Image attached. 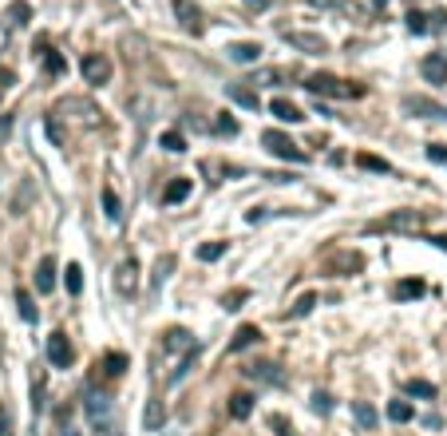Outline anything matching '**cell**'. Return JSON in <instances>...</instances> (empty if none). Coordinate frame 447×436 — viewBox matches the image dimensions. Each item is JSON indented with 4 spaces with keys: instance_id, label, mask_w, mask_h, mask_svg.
Returning <instances> with one entry per match:
<instances>
[{
    "instance_id": "19",
    "label": "cell",
    "mask_w": 447,
    "mask_h": 436,
    "mask_svg": "<svg viewBox=\"0 0 447 436\" xmlns=\"http://www.w3.org/2000/svg\"><path fill=\"white\" fill-rule=\"evenodd\" d=\"M249 413H254V396L249 393H234L230 396V416H238L242 420V416H249Z\"/></svg>"
},
{
    "instance_id": "35",
    "label": "cell",
    "mask_w": 447,
    "mask_h": 436,
    "mask_svg": "<svg viewBox=\"0 0 447 436\" xmlns=\"http://www.w3.org/2000/svg\"><path fill=\"white\" fill-rule=\"evenodd\" d=\"M357 420H360L364 428H372V425H376V413H372L368 405H357Z\"/></svg>"
},
{
    "instance_id": "15",
    "label": "cell",
    "mask_w": 447,
    "mask_h": 436,
    "mask_svg": "<svg viewBox=\"0 0 447 436\" xmlns=\"http://www.w3.org/2000/svg\"><path fill=\"white\" fill-rule=\"evenodd\" d=\"M190 191H194V183H190V179H174V183H170L167 191H162V203L174 206V203H182V199H186Z\"/></svg>"
},
{
    "instance_id": "39",
    "label": "cell",
    "mask_w": 447,
    "mask_h": 436,
    "mask_svg": "<svg viewBox=\"0 0 447 436\" xmlns=\"http://www.w3.org/2000/svg\"><path fill=\"white\" fill-rule=\"evenodd\" d=\"M0 436H12V416L0 408Z\"/></svg>"
},
{
    "instance_id": "31",
    "label": "cell",
    "mask_w": 447,
    "mask_h": 436,
    "mask_svg": "<svg viewBox=\"0 0 447 436\" xmlns=\"http://www.w3.org/2000/svg\"><path fill=\"white\" fill-rule=\"evenodd\" d=\"M44 68H48V76H60V71H64V60H60V56H56L52 48H44Z\"/></svg>"
},
{
    "instance_id": "26",
    "label": "cell",
    "mask_w": 447,
    "mask_h": 436,
    "mask_svg": "<svg viewBox=\"0 0 447 436\" xmlns=\"http://www.w3.org/2000/svg\"><path fill=\"white\" fill-rule=\"evenodd\" d=\"M123 369H127V357H123V353H111L107 361H103V373H107V377H119Z\"/></svg>"
},
{
    "instance_id": "14",
    "label": "cell",
    "mask_w": 447,
    "mask_h": 436,
    "mask_svg": "<svg viewBox=\"0 0 447 436\" xmlns=\"http://www.w3.org/2000/svg\"><path fill=\"white\" fill-rule=\"evenodd\" d=\"M230 60L234 64H254V60H261V44H234V48H230Z\"/></svg>"
},
{
    "instance_id": "38",
    "label": "cell",
    "mask_w": 447,
    "mask_h": 436,
    "mask_svg": "<svg viewBox=\"0 0 447 436\" xmlns=\"http://www.w3.org/2000/svg\"><path fill=\"white\" fill-rule=\"evenodd\" d=\"M238 302H246V290H234L230 297H222V305H226V310H238Z\"/></svg>"
},
{
    "instance_id": "30",
    "label": "cell",
    "mask_w": 447,
    "mask_h": 436,
    "mask_svg": "<svg viewBox=\"0 0 447 436\" xmlns=\"http://www.w3.org/2000/svg\"><path fill=\"white\" fill-rule=\"evenodd\" d=\"M357 163L364 167V171H380V175H388V171H392V167H388L384 159H372V155H357Z\"/></svg>"
},
{
    "instance_id": "4",
    "label": "cell",
    "mask_w": 447,
    "mask_h": 436,
    "mask_svg": "<svg viewBox=\"0 0 447 436\" xmlns=\"http://www.w3.org/2000/svg\"><path fill=\"white\" fill-rule=\"evenodd\" d=\"M427 226V214L419 211H396V214H388L384 223H380V230H396V234H416Z\"/></svg>"
},
{
    "instance_id": "23",
    "label": "cell",
    "mask_w": 447,
    "mask_h": 436,
    "mask_svg": "<svg viewBox=\"0 0 447 436\" xmlns=\"http://www.w3.org/2000/svg\"><path fill=\"white\" fill-rule=\"evenodd\" d=\"M64 282H68V294H80V290H83V270H80L76 262H71V266H68V274H64Z\"/></svg>"
},
{
    "instance_id": "27",
    "label": "cell",
    "mask_w": 447,
    "mask_h": 436,
    "mask_svg": "<svg viewBox=\"0 0 447 436\" xmlns=\"http://www.w3.org/2000/svg\"><path fill=\"white\" fill-rule=\"evenodd\" d=\"M226 254V242H206V246H198V258L202 262H214V258H222Z\"/></svg>"
},
{
    "instance_id": "28",
    "label": "cell",
    "mask_w": 447,
    "mask_h": 436,
    "mask_svg": "<svg viewBox=\"0 0 447 436\" xmlns=\"http://www.w3.org/2000/svg\"><path fill=\"white\" fill-rule=\"evenodd\" d=\"M162 416H167V408H162V401H150L147 405V428H159Z\"/></svg>"
},
{
    "instance_id": "22",
    "label": "cell",
    "mask_w": 447,
    "mask_h": 436,
    "mask_svg": "<svg viewBox=\"0 0 447 436\" xmlns=\"http://www.w3.org/2000/svg\"><path fill=\"white\" fill-rule=\"evenodd\" d=\"M388 416H392V420H396V425H404V420H412V405H407V401H392V405H388Z\"/></svg>"
},
{
    "instance_id": "6",
    "label": "cell",
    "mask_w": 447,
    "mask_h": 436,
    "mask_svg": "<svg viewBox=\"0 0 447 436\" xmlns=\"http://www.w3.org/2000/svg\"><path fill=\"white\" fill-rule=\"evenodd\" d=\"M80 71H83V80L88 83H107L111 80V60L103 56V52H91V56H83Z\"/></svg>"
},
{
    "instance_id": "8",
    "label": "cell",
    "mask_w": 447,
    "mask_h": 436,
    "mask_svg": "<svg viewBox=\"0 0 447 436\" xmlns=\"http://www.w3.org/2000/svg\"><path fill=\"white\" fill-rule=\"evenodd\" d=\"M419 71H424L427 83H447V52H431V56H424Z\"/></svg>"
},
{
    "instance_id": "40",
    "label": "cell",
    "mask_w": 447,
    "mask_h": 436,
    "mask_svg": "<svg viewBox=\"0 0 447 436\" xmlns=\"http://www.w3.org/2000/svg\"><path fill=\"white\" fill-rule=\"evenodd\" d=\"M234 100L249 103V107H258V95H249V92H242V88H234Z\"/></svg>"
},
{
    "instance_id": "36",
    "label": "cell",
    "mask_w": 447,
    "mask_h": 436,
    "mask_svg": "<svg viewBox=\"0 0 447 436\" xmlns=\"http://www.w3.org/2000/svg\"><path fill=\"white\" fill-rule=\"evenodd\" d=\"M407 28H412V32H427V28H431V24H427V16H419V12H412V16H407Z\"/></svg>"
},
{
    "instance_id": "11",
    "label": "cell",
    "mask_w": 447,
    "mask_h": 436,
    "mask_svg": "<svg viewBox=\"0 0 447 436\" xmlns=\"http://www.w3.org/2000/svg\"><path fill=\"white\" fill-rule=\"evenodd\" d=\"M36 290L40 294L56 290V258H40V266H36Z\"/></svg>"
},
{
    "instance_id": "10",
    "label": "cell",
    "mask_w": 447,
    "mask_h": 436,
    "mask_svg": "<svg viewBox=\"0 0 447 436\" xmlns=\"http://www.w3.org/2000/svg\"><path fill=\"white\" fill-rule=\"evenodd\" d=\"M258 341H261L258 325H242L238 334H234V341L226 345V353H242V349H249V345H258Z\"/></svg>"
},
{
    "instance_id": "1",
    "label": "cell",
    "mask_w": 447,
    "mask_h": 436,
    "mask_svg": "<svg viewBox=\"0 0 447 436\" xmlns=\"http://www.w3.org/2000/svg\"><path fill=\"white\" fill-rule=\"evenodd\" d=\"M305 88L313 95H333V100H357V95H364V88L360 83H345V80H337V76H309L305 80Z\"/></svg>"
},
{
    "instance_id": "3",
    "label": "cell",
    "mask_w": 447,
    "mask_h": 436,
    "mask_svg": "<svg viewBox=\"0 0 447 436\" xmlns=\"http://www.w3.org/2000/svg\"><path fill=\"white\" fill-rule=\"evenodd\" d=\"M261 143H266L278 159H289V163H305L309 159L305 147H297V143L289 139V135H281V131H266V135H261Z\"/></svg>"
},
{
    "instance_id": "9",
    "label": "cell",
    "mask_w": 447,
    "mask_h": 436,
    "mask_svg": "<svg viewBox=\"0 0 447 436\" xmlns=\"http://www.w3.org/2000/svg\"><path fill=\"white\" fill-rule=\"evenodd\" d=\"M174 12H179V24H182V28L198 36V32H202V12L194 8V4H186V0H174Z\"/></svg>"
},
{
    "instance_id": "21",
    "label": "cell",
    "mask_w": 447,
    "mask_h": 436,
    "mask_svg": "<svg viewBox=\"0 0 447 436\" xmlns=\"http://www.w3.org/2000/svg\"><path fill=\"white\" fill-rule=\"evenodd\" d=\"M404 107L407 112H419V115H427V119H436V115H443L436 107V103H427V100H404Z\"/></svg>"
},
{
    "instance_id": "44",
    "label": "cell",
    "mask_w": 447,
    "mask_h": 436,
    "mask_svg": "<svg viewBox=\"0 0 447 436\" xmlns=\"http://www.w3.org/2000/svg\"><path fill=\"white\" fill-rule=\"evenodd\" d=\"M64 436H76V432H64Z\"/></svg>"
},
{
    "instance_id": "25",
    "label": "cell",
    "mask_w": 447,
    "mask_h": 436,
    "mask_svg": "<svg viewBox=\"0 0 447 436\" xmlns=\"http://www.w3.org/2000/svg\"><path fill=\"white\" fill-rule=\"evenodd\" d=\"M162 147H167L170 155H182V151H186V139H182L179 131H167V135H162Z\"/></svg>"
},
{
    "instance_id": "43",
    "label": "cell",
    "mask_w": 447,
    "mask_h": 436,
    "mask_svg": "<svg viewBox=\"0 0 447 436\" xmlns=\"http://www.w3.org/2000/svg\"><path fill=\"white\" fill-rule=\"evenodd\" d=\"M431 242H436V246H439V250H447V238H431Z\"/></svg>"
},
{
    "instance_id": "33",
    "label": "cell",
    "mask_w": 447,
    "mask_h": 436,
    "mask_svg": "<svg viewBox=\"0 0 447 436\" xmlns=\"http://www.w3.org/2000/svg\"><path fill=\"white\" fill-rule=\"evenodd\" d=\"M407 393L412 396H436V385H427V381H407Z\"/></svg>"
},
{
    "instance_id": "7",
    "label": "cell",
    "mask_w": 447,
    "mask_h": 436,
    "mask_svg": "<svg viewBox=\"0 0 447 436\" xmlns=\"http://www.w3.org/2000/svg\"><path fill=\"white\" fill-rule=\"evenodd\" d=\"M48 361H52L56 369H68L71 361H76V349H71L68 334H52V337H48Z\"/></svg>"
},
{
    "instance_id": "29",
    "label": "cell",
    "mask_w": 447,
    "mask_h": 436,
    "mask_svg": "<svg viewBox=\"0 0 447 436\" xmlns=\"http://www.w3.org/2000/svg\"><path fill=\"white\" fill-rule=\"evenodd\" d=\"M103 211H107V218H119V199H115V191L111 187H103Z\"/></svg>"
},
{
    "instance_id": "41",
    "label": "cell",
    "mask_w": 447,
    "mask_h": 436,
    "mask_svg": "<svg viewBox=\"0 0 447 436\" xmlns=\"http://www.w3.org/2000/svg\"><path fill=\"white\" fill-rule=\"evenodd\" d=\"M218 131H226V135H234V131H238V123H234V119H222V123H218Z\"/></svg>"
},
{
    "instance_id": "16",
    "label": "cell",
    "mask_w": 447,
    "mask_h": 436,
    "mask_svg": "<svg viewBox=\"0 0 447 436\" xmlns=\"http://www.w3.org/2000/svg\"><path fill=\"white\" fill-rule=\"evenodd\" d=\"M285 40L297 44V48H305V52H325V48H328L321 36H309V32H285Z\"/></svg>"
},
{
    "instance_id": "5",
    "label": "cell",
    "mask_w": 447,
    "mask_h": 436,
    "mask_svg": "<svg viewBox=\"0 0 447 436\" xmlns=\"http://www.w3.org/2000/svg\"><path fill=\"white\" fill-rule=\"evenodd\" d=\"M115 290H119L123 297H135V290H139V262H135V258H123V262L115 266Z\"/></svg>"
},
{
    "instance_id": "17",
    "label": "cell",
    "mask_w": 447,
    "mask_h": 436,
    "mask_svg": "<svg viewBox=\"0 0 447 436\" xmlns=\"http://www.w3.org/2000/svg\"><path fill=\"white\" fill-rule=\"evenodd\" d=\"M424 294V282H416V278H407V282H396V290H392V297L396 302H412V297Z\"/></svg>"
},
{
    "instance_id": "37",
    "label": "cell",
    "mask_w": 447,
    "mask_h": 436,
    "mask_svg": "<svg viewBox=\"0 0 447 436\" xmlns=\"http://www.w3.org/2000/svg\"><path fill=\"white\" fill-rule=\"evenodd\" d=\"M427 159L431 163H447V147L443 143H431V147H427Z\"/></svg>"
},
{
    "instance_id": "13",
    "label": "cell",
    "mask_w": 447,
    "mask_h": 436,
    "mask_svg": "<svg viewBox=\"0 0 447 436\" xmlns=\"http://www.w3.org/2000/svg\"><path fill=\"white\" fill-rule=\"evenodd\" d=\"M269 112L278 115L281 123H301V119H305L301 107H297V103H289V100H273V103H269Z\"/></svg>"
},
{
    "instance_id": "18",
    "label": "cell",
    "mask_w": 447,
    "mask_h": 436,
    "mask_svg": "<svg viewBox=\"0 0 447 436\" xmlns=\"http://www.w3.org/2000/svg\"><path fill=\"white\" fill-rule=\"evenodd\" d=\"M246 377H249V381H269V385H281L278 365H249V369H246Z\"/></svg>"
},
{
    "instance_id": "42",
    "label": "cell",
    "mask_w": 447,
    "mask_h": 436,
    "mask_svg": "<svg viewBox=\"0 0 447 436\" xmlns=\"http://www.w3.org/2000/svg\"><path fill=\"white\" fill-rule=\"evenodd\" d=\"M313 405H317V413H328V396L317 393V396H313Z\"/></svg>"
},
{
    "instance_id": "20",
    "label": "cell",
    "mask_w": 447,
    "mask_h": 436,
    "mask_svg": "<svg viewBox=\"0 0 447 436\" xmlns=\"http://www.w3.org/2000/svg\"><path fill=\"white\" fill-rule=\"evenodd\" d=\"M28 16H32V8L24 4V0L8 4V24H12V28H24V24H28Z\"/></svg>"
},
{
    "instance_id": "34",
    "label": "cell",
    "mask_w": 447,
    "mask_h": 436,
    "mask_svg": "<svg viewBox=\"0 0 447 436\" xmlns=\"http://www.w3.org/2000/svg\"><path fill=\"white\" fill-rule=\"evenodd\" d=\"M269 428H278V436H297L293 425H285V416H269Z\"/></svg>"
},
{
    "instance_id": "32",
    "label": "cell",
    "mask_w": 447,
    "mask_h": 436,
    "mask_svg": "<svg viewBox=\"0 0 447 436\" xmlns=\"http://www.w3.org/2000/svg\"><path fill=\"white\" fill-rule=\"evenodd\" d=\"M313 305H317V294H301V302L293 305V317H305L309 310H313Z\"/></svg>"
},
{
    "instance_id": "12",
    "label": "cell",
    "mask_w": 447,
    "mask_h": 436,
    "mask_svg": "<svg viewBox=\"0 0 447 436\" xmlns=\"http://www.w3.org/2000/svg\"><path fill=\"white\" fill-rule=\"evenodd\" d=\"M88 416H91V425H107V420H111V401H107V396H95V393H91L88 396Z\"/></svg>"
},
{
    "instance_id": "24",
    "label": "cell",
    "mask_w": 447,
    "mask_h": 436,
    "mask_svg": "<svg viewBox=\"0 0 447 436\" xmlns=\"http://www.w3.org/2000/svg\"><path fill=\"white\" fill-rule=\"evenodd\" d=\"M16 305H20V317H24V322H36V305H32L28 290H20V294H16Z\"/></svg>"
},
{
    "instance_id": "2",
    "label": "cell",
    "mask_w": 447,
    "mask_h": 436,
    "mask_svg": "<svg viewBox=\"0 0 447 436\" xmlns=\"http://www.w3.org/2000/svg\"><path fill=\"white\" fill-rule=\"evenodd\" d=\"M52 115H60V119L71 115L80 127H100V119H103V112L95 107V103L91 100H76V95H71V100H60L56 107H52Z\"/></svg>"
}]
</instances>
